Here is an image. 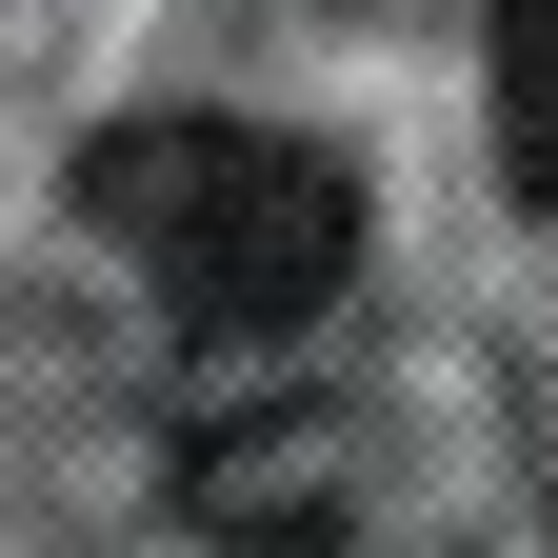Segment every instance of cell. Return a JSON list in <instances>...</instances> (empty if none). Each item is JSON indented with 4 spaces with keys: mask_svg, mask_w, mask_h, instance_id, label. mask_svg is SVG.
Segmentation results:
<instances>
[{
    "mask_svg": "<svg viewBox=\"0 0 558 558\" xmlns=\"http://www.w3.org/2000/svg\"><path fill=\"white\" fill-rule=\"evenodd\" d=\"M81 220L160 279V319L199 339H300L339 279H360V180L319 140H259V120H120L81 160Z\"/></svg>",
    "mask_w": 558,
    "mask_h": 558,
    "instance_id": "obj_1",
    "label": "cell"
},
{
    "mask_svg": "<svg viewBox=\"0 0 558 558\" xmlns=\"http://www.w3.org/2000/svg\"><path fill=\"white\" fill-rule=\"evenodd\" d=\"M180 478H199V519H220V538H259V558H319L339 519H360V418H319V399L199 418V439H180Z\"/></svg>",
    "mask_w": 558,
    "mask_h": 558,
    "instance_id": "obj_2",
    "label": "cell"
},
{
    "mask_svg": "<svg viewBox=\"0 0 558 558\" xmlns=\"http://www.w3.org/2000/svg\"><path fill=\"white\" fill-rule=\"evenodd\" d=\"M499 160L519 199H558V0H499Z\"/></svg>",
    "mask_w": 558,
    "mask_h": 558,
    "instance_id": "obj_3",
    "label": "cell"
}]
</instances>
